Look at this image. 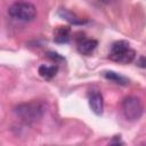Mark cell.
Masks as SVG:
<instances>
[{"label":"cell","mask_w":146,"mask_h":146,"mask_svg":"<svg viewBox=\"0 0 146 146\" xmlns=\"http://www.w3.org/2000/svg\"><path fill=\"white\" fill-rule=\"evenodd\" d=\"M43 105L36 100L21 104L15 108L16 114L27 123H32L40 120L43 115Z\"/></svg>","instance_id":"obj_1"},{"label":"cell","mask_w":146,"mask_h":146,"mask_svg":"<svg viewBox=\"0 0 146 146\" xmlns=\"http://www.w3.org/2000/svg\"><path fill=\"white\" fill-rule=\"evenodd\" d=\"M135 56H136L135 50L129 47V43L127 41H116L111 47L110 58L114 62L128 64L133 60Z\"/></svg>","instance_id":"obj_2"},{"label":"cell","mask_w":146,"mask_h":146,"mask_svg":"<svg viewBox=\"0 0 146 146\" xmlns=\"http://www.w3.org/2000/svg\"><path fill=\"white\" fill-rule=\"evenodd\" d=\"M8 14L18 21L30 22L35 18L36 9L30 2H15L8 9Z\"/></svg>","instance_id":"obj_3"},{"label":"cell","mask_w":146,"mask_h":146,"mask_svg":"<svg viewBox=\"0 0 146 146\" xmlns=\"http://www.w3.org/2000/svg\"><path fill=\"white\" fill-rule=\"evenodd\" d=\"M122 112L127 120L136 121L143 114V104L137 97H127L122 102Z\"/></svg>","instance_id":"obj_4"},{"label":"cell","mask_w":146,"mask_h":146,"mask_svg":"<svg viewBox=\"0 0 146 146\" xmlns=\"http://www.w3.org/2000/svg\"><path fill=\"white\" fill-rule=\"evenodd\" d=\"M88 102H89V106L91 108V111L97 114L100 115L103 113L104 110V100H103V96L99 91L97 90H90L88 94Z\"/></svg>","instance_id":"obj_5"},{"label":"cell","mask_w":146,"mask_h":146,"mask_svg":"<svg viewBox=\"0 0 146 146\" xmlns=\"http://www.w3.org/2000/svg\"><path fill=\"white\" fill-rule=\"evenodd\" d=\"M97 47V41L92 39H81L78 42V50L82 55H89L91 54Z\"/></svg>","instance_id":"obj_6"},{"label":"cell","mask_w":146,"mask_h":146,"mask_svg":"<svg viewBox=\"0 0 146 146\" xmlns=\"http://www.w3.org/2000/svg\"><path fill=\"white\" fill-rule=\"evenodd\" d=\"M54 40L56 42L63 43V42H67L70 40V29L66 26H58L55 30L54 33Z\"/></svg>","instance_id":"obj_7"},{"label":"cell","mask_w":146,"mask_h":146,"mask_svg":"<svg viewBox=\"0 0 146 146\" xmlns=\"http://www.w3.org/2000/svg\"><path fill=\"white\" fill-rule=\"evenodd\" d=\"M58 71L56 65H41L39 67V74L44 79H51Z\"/></svg>","instance_id":"obj_8"},{"label":"cell","mask_w":146,"mask_h":146,"mask_svg":"<svg viewBox=\"0 0 146 146\" xmlns=\"http://www.w3.org/2000/svg\"><path fill=\"white\" fill-rule=\"evenodd\" d=\"M58 15H59L62 18H64L65 21H67V22H70V23H72V24H82V23H84V21H82L81 18H79V17L75 16L73 13H71V11H68V10H66V9H59Z\"/></svg>","instance_id":"obj_9"},{"label":"cell","mask_w":146,"mask_h":146,"mask_svg":"<svg viewBox=\"0 0 146 146\" xmlns=\"http://www.w3.org/2000/svg\"><path fill=\"white\" fill-rule=\"evenodd\" d=\"M104 76H105L107 80H111V81H113V82H115V83H117V84H122V86H124V84H127V83L129 82L125 76H123V75H121V74H119V73H115V72H113V71H107V72H105V73H104Z\"/></svg>","instance_id":"obj_10"},{"label":"cell","mask_w":146,"mask_h":146,"mask_svg":"<svg viewBox=\"0 0 146 146\" xmlns=\"http://www.w3.org/2000/svg\"><path fill=\"white\" fill-rule=\"evenodd\" d=\"M48 57L51 58V59H54V60H56V59H62V57L58 56V54H56V52H48Z\"/></svg>","instance_id":"obj_11"},{"label":"cell","mask_w":146,"mask_h":146,"mask_svg":"<svg viewBox=\"0 0 146 146\" xmlns=\"http://www.w3.org/2000/svg\"><path fill=\"white\" fill-rule=\"evenodd\" d=\"M138 65L141 67H146V58L145 57H140L138 59Z\"/></svg>","instance_id":"obj_12"},{"label":"cell","mask_w":146,"mask_h":146,"mask_svg":"<svg viewBox=\"0 0 146 146\" xmlns=\"http://www.w3.org/2000/svg\"><path fill=\"white\" fill-rule=\"evenodd\" d=\"M100 2H103V3H105V5H110V3H112V2H114L115 0H99Z\"/></svg>","instance_id":"obj_13"}]
</instances>
